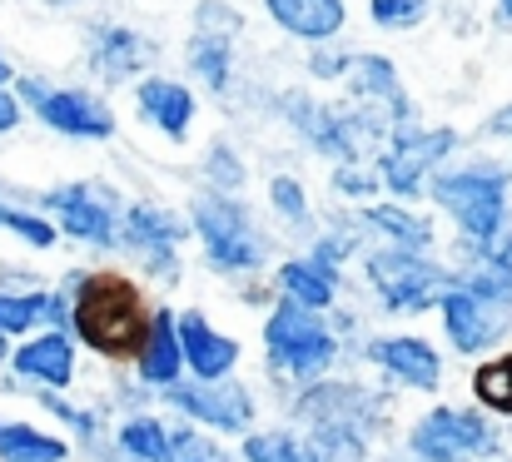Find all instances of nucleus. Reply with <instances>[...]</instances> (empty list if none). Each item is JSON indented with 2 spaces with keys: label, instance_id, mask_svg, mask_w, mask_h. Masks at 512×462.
<instances>
[{
  "label": "nucleus",
  "instance_id": "nucleus-1",
  "mask_svg": "<svg viewBox=\"0 0 512 462\" xmlns=\"http://www.w3.org/2000/svg\"><path fill=\"white\" fill-rule=\"evenodd\" d=\"M70 328L100 353V358H135L145 338V299L120 274H75L70 279Z\"/></svg>",
  "mask_w": 512,
  "mask_h": 462
},
{
  "label": "nucleus",
  "instance_id": "nucleus-2",
  "mask_svg": "<svg viewBox=\"0 0 512 462\" xmlns=\"http://www.w3.org/2000/svg\"><path fill=\"white\" fill-rule=\"evenodd\" d=\"M189 234H199L204 244V264L214 274H229V279H249L269 264V234L259 229L254 209L239 199V194H219V189H204L189 199V214H184Z\"/></svg>",
  "mask_w": 512,
  "mask_h": 462
},
{
  "label": "nucleus",
  "instance_id": "nucleus-3",
  "mask_svg": "<svg viewBox=\"0 0 512 462\" xmlns=\"http://www.w3.org/2000/svg\"><path fill=\"white\" fill-rule=\"evenodd\" d=\"M423 189H428V199L458 224V234H468L473 244L508 229L512 174H508V164H498V159L448 164V169H438Z\"/></svg>",
  "mask_w": 512,
  "mask_h": 462
},
{
  "label": "nucleus",
  "instance_id": "nucleus-4",
  "mask_svg": "<svg viewBox=\"0 0 512 462\" xmlns=\"http://www.w3.org/2000/svg\"><path fill=\"white\" fill-rule=\"evenodd\" d=\"M264 353L279 378L304 388V383L329 378V368L339 363V333L329 328L319 308H304L279 294V304L264 318Z\"/></svg>",
  "mask_w": 512,
  "mask_h": 462
},
{
  "label": "nucleus",
  "instance_id": "nucleus-5",
  "mask_svg": "<svg viewBox=\"0 0 512 462\" xmlns=\"http://www.w3.org/2000/svg\"><path fill=\"white\" fill-rule=\"evenodd\" d=\"M463 150V135L453 125H393L378 145V159H373V174H378V189L398 194V199H418L423 184Z\"/></svg>",
  "mask_w": 512,
  "mask_h": 462
},
{
  "label": "nucleus",
  "instance_id": "nucleus-6",
  "mask_svg": "<svg viewBox=\"0 0 512 462\" xmlns=\"http://www.w3.org/2000/svg\"><path fill=\"white\" fill-rule=\"evenodd\" d=\"M363 279L373 284L378 304L393 308V313L438 308V299L453 289V269H443L428 254H408V249H388V244L363 254Z\"/></svg>",
  "mask_w": 512,
  "mask_h": 462
},
{
  "label": "nucleus",
  "instance_id": "nucleus-7",
  "mask_svg": "<svg viewBox=\"0 0 512 462\" xmlns=\"http://www.w3.org/2000/svg\"><path fill=\"white\" fill-rule=\"evenodd\" d=\"M498 428L478 408H428L408 428V458L413 462H488L498 458Z\"/></svg>",
  "mask_w": 512,
  "mask_h": 462
},
{
  "label": "nucleus",
  "instance_id": "nucleus-8",
  "mask_svg": "<svg viewBox=\"0 0 512 462\" xmlns=\"http://www.w3.org/2000/svg\"><path fill=\"white\" fill-rule=\"evenodd\" d=\"M15 100L50 130V135H65V140H115V110L85 90V85H45V80H20L15 85Z\"/></svg>",
  "mask_w": 512,
  "mask_h": 462
},
{
  "label": "nucleus",
  "instance_id": "nucleus-9",
  "mask_svg": "<svg viewBox=\"0 0 512 462\" xmlns=\"http://www.w3.org/2000/svg\"><path fill=\"white\" fill-rule=\"evenodd\" d=\"M40 204L50 209L55 234H65V239H75V244H90V249H110V244H115L120 199H115L110 184H100V179L55 184V189H45Z\"/></svg>",
  "mask_w": 512,
  "mask_h": 462
},
{
  "label": "nucleus",
  "instance_id": "nucleus-10",
  "mask_svg": "<svg viewBox=\"0 0 512 462\" xmlns=\"http://www.w3.org/2000/svg\"><path fill=\"white\" fill-rule=\"evenodd\" d=\"M184 234H189L184 214H174L165 204H150V199L125 204V214L115 224V244L130 249L145 264V274H155V279H174L179 274V244H184Z\"/></svg>",
  "mask_w": 512,
  "mask_h": 462
},
{
  "label": "nucleus",
  "instance_id": "nucleus-11",
  "mask_svg": "<svg viewBox=\"0 0 512 462\" xmlns=\"http://www.w3.org/2000/svg\"><path fill=\"white\" fill-rule=\"evenodd\" d=\"M239 30H244V20L229 5H219V0H199L194 5V30L184 40V65L214 95H224L229 80H234V40H239Z\"/></svg>",
  "mask_w": 512,
  "mask_h": 462
},
{
  "label": "nucleus",
  "instance_id": "nucleus-12",
  "mask_svg": "<svg viewBox=\"0 0 512 462\" xmlns=\"http://www.w3.org/2000/svg\"><path fill=\"white\" fill-rule=\"evenodd\" d=\"M438 308H443V333H448V343H453L463 358H478V353L498 348L512 333V304L488 299V294H478V289H468V284H458V279H453V289L438 299Z\"/></svg>",
  "mask_w": 512,
  "mask_h": 462
},
{
  "label": "nucleus",
  "instance_id": "nucleus-13",
  "mask_svg": "<svg viewBox=\"0 0 512 462\" xmlns=\"http://www.w3.org/2000/svg\"><path fill=\"white\" fill-rule=\"evenodd\" d=\"M339 80L348 90L353 105L383 115L388 125H408L413 120V105H408V90L398 80V65L388 55H373V50H343L339 55Z\"/></svg>",
  "mask_w": 512,
  "mask_h": 462
},
{
  "label": "nucleus",
  "instance_id": "nucleus-14",
  "mask_svg": "<svg viewBox=\"0 0 512 462\" xmlns=\"http://www.w3.org/2000/svg\"><path fill=\"white\" fill-rule=\"evenodd\" d=\"M165 403L179 408L184 418H194L199 428H214V433H244L254 423V393L234 378H214V383H170L165 388Z\"/></svg>",
  "mask_w": 512,
  "mask_h": 462
},
{
  "label": "nucleus",
  "instance_id": "nucleus-15",
  "mask_svg": "<svg viewBox=\"0 0 512 462\" xmlns=\"http://www.w3.org/2000/svg\"><path fill=\"white\" fill-rule=\"evenodd\" d=\"M174 338H179V358H184L189 378H199V383L234 378V368H239V338L219 333L199 308L174 313Z\"/></svg>",
  "mask_w": 512,
  "mask_h": 462
},
{
  "label": "nucleus",
  "instance_id": "nucleus-16",
  "mask_svg": "<svg viewBox=\"0 0 512 462\" xmlns=\"http://www.w3.org/2000/svg\"><path fill=\"white\" fill-rule=\"evenodd\" d=\"M85 60H90V75L95 80L125 85V80H140L145 75V65L155 60V40L140 35V30H130V25H120V20H105V25L90 30Z\"/></svg>",
  "mask_w": 512,
  "mask_h": 462
},
{
  "label": "nucleus",
  "instance_id": "nucleus-17",
  "mask_svg": "<svg viewBox=\"0 0 512 462\" xmlns=\"http://www.w3.org/2000/svg\"><path fill=\"white\" fill-rule=\"evenodd\" d=\"M368 363L403 383V388H418V393H438L443 383V358L428 338H413V333H388V338H373L368 343Z\"/></svg>",
  "mask_w": 512,
  "mask_h": 462
},
{
  "label": "nucleus",
  "instance_id": "nucleus-18",
  "mask_svg": "<svg viewBox=\"0 0 512 462\" xmlns=\"http://www.w3.org/2000/svg\"><path fill=\"white\" fill-rule=\"evenodd\" d=\"M194 110H199V100H194V90L184 80H174V75H140L135 80V115L150 130H160L165 140H174V145L189 140Z\"/></svg>",
  "mask_w": 512,
  "mask_h": 462
},
{
  "label": "nucleus",
  "instance_id": "nucleus-19",
  "mask_svg": "<svg viewBox=\"0 0 512 462\" xmlns=\"http://www.w3.org/2000/svg\"><path fill=\"white\" fill-rule=\"evenodd\" d=\"M10 368H15L25 383H35V388H45V393H60V388L75 383V343H70L65 328L30 333V338H20V348L10 353Z\"/></svg>",
  "mask_w": 512,
  "mask_h": 462
},
{
  "label": "nucleus",
  "instance_id": "nucleus-20",
  "mask_svg": "<svg viewBox=\"0 0 512 462\" xmlns=\"http://www.w3.org/2000/svg\"><path fill=\"white\" fill-rule=\"evenodd\" d=\"M264 15L289 40H304V45H329L348 25V5L343 0H264Z\"/></svg>",
  "mask_w": 512,
  "mask_h": 462
},
{
  "label": "nucleus",
  "instance_id": "nucleus-21",
  "mask_svg": "<svg viewBox=\"0 0 512 462\" xmlns=\"http://www.w3.org/2000/svg\"><path fill=\"white\" fill-rule=\"evenodd\" d=\"M453 279L478 289V294H488V299L512 304V229L493 234V239H478V244L468 239V264Z\"/></svg>",
  "mask_w": 512,
  "mask_h": 462
},
{
  "label": "nucleus",
  "instance_id": "nucleus-22",
  "mask_svg": "<svg viewBox=\"0 0 512 462\" xmlns=\"http://www.w3.org/2000/svg\"><path fill=\"white\" fill-rule=\"evenodd\" d=\"M135 373H140V383H150V388H170L184 378V358H179V338H174V313H150V323H145V338H140V348H135Z\"/></svg>",
  "mask_w": 512,
  "mask_h": 462
},
{
  "label": "nucleus",
  "instance_id": "nucleus-23",
  "mask_svg": "<svg viewBox=\"0 0 512 462\" xmlns=\"http://www.w3.org/2000/svg\"><path fill=\"white\" fill-rule=\"evenodd\" d=\"M353 224L358 229H373L388 249H408V254H428L433 249V224L423 219V214H413L408 204H363L358 214H353Z\"/></svg>",
  "mask_w": 512,
  "mask_h": 462
},
{
  "label": "nucleus",
  "instance_id": "nucleus-24",
  "mask_svg": "<svg viewBox=\"0 0 512 462\" xmlns=\"http://www.w3.org/2000/svg\"><path fill=\"white\" fill-rule=\"evenodd\" d=\"M279 294L324 313V308L339 299V264H329L319 254H299V259L279 264Z\"/></svg>",
  "mask_w": 512,
  "mask_h": 462
},
{
  "label": "nucleus",
  "instance_id": "nucleus-25",
  "mask_svg": "<svg viewBox=\"0 0 512 462\" xmlns=\"http://www.w3.org/2000/svg\"><path fill=\"white\" fill-rule=\"evenodd\" d=\"M70 443L55 433H40L30 423H5L0 418V462H65Z\"/></svg>",
  "mask_w": 512,
  "mask_h": 462
},
{
  "label": "nucleus",
  "instance_id": "nucleus-26",
  "mask_svg": "<svg viewBox=\"0 0 512 462\" xmlns=\"http://www.w3.org/2000/svg\"><path fill=\"white\" fill-rule=\"evenodd\" d=\"M50 318V289H0V338H30Z\"/></svg>",
  "mask_w": 512,
  "mask_h": 462
},
{
  "label": "nucleus",
  "instance_id": "nucleus-27",
  "mask_svg": "<svg viewBox=\"0 0 512 462\" xmlns=\"http://www.w3.org/2000/svg\"><path fill=\"white\" fill-rule=\"evenodd\" d=\"M239 458L244 462H324V453L314 448V438H299L289 428H269V433H249Z\"/></svg>",
  "mask_w": 512,
  "mask_h": 462
},
{
  "label": "nucleus",
  "instance_id": "nucleus-28",
  "mask_svg": "<svg viewBox=\"0 0 512 462\" xmlns=\"http://www.w3.org/2000/svg\"><path fill=\"white\" fill-rule=\"evenodd\" d=\"M314 433V448L324 453V462H363L368 458V428H358V423H348V418H319V423H309Z\"/></svg>",
  "mask_w": 512,
  "mask_h": 462
},
{
  "label": "nucleus",
  "instance_id": "nucleus-29",
  "mask_svg": "<svg viewBox=\"0 0 512 462\" xmlns=\"http://www.w3.org/2000/svg\"><path fill=\"white\" fill-rule=\"evenodd\" d=\"M115 443H120V453L130 462H170V428L160 418H150V413L130 418Z\"/></svg>",
  "mask_w": 512,
  "mask_h": 462
},
{
  "label": "nucleus",
  "instance_id": "nucleus-30",
  "mask_svg": "<svg viewBox=\"0 0 512 462\" xmlns=\"http://www.w3.org/2000/svg\"><path fill=\"white\" fill-rule=\"evenodd\" d=\"M473 398L488 413L512 418V353H498V358H488V363L473 368Z\"/></svg>",
  "mask_w": 512,
  "mask_h": 462
},
{
  "label": "nucleus",
  "instance_id": "nucleus-31",
  "mask_svg": "<svg viewBox=\"0 0 512 462\" xmlns=\"http://www.w3.org/2000/svg\"><path fill=\"white\" fill-rule=\"evenodd\" d=\"M269 209H274L284 224H294V229H309V224H314L309 189H304V179H294V174H274V179H269Z\"/></svg>",
  "mask_w": 512,
  "mask_h": 462
},
{
  "label": "nucleus",
  "instance_id": "nucleus-32",
  "mask_svg": "<svg viewBox=\"0 0 512 462\" xmlns=\"http://www.w3.org/2000/svg\"><path fill=\"white\" fill-rule=\"evenodd\" d=\"M0 229L5 234H15L25 249H55V224L45 219V214H35V209H20V204H5L0 199Z\"/></svg>",
  "mask_w": 512,
  "mask_h": 462
},
{
  "label": "nucleus",
  "instance_id": "nucleus-33",
  "mask_svg": "<svg viewBox=\"0 0 512 462\" xmlns=\"http://www.w3.org/2000/svg\"><path fill=\"white\" fill-rule=\"evenodd\" d=\"M244 179H249V169H244V159H239V150H234L229 140H214V145L204 150V184H209V189L239 194Z\"/></svg>",
  "mask_w": 512,
  "mask_h": 462
},
{
  "label": "nucleus",
  "instance_id": "nucleus-34",
  "mask_svg": "<svg viewBox=\"0 0 512 462\" xmlns=\"http://www.w3.org/2000/svg\"><path fill=\"white\" fill-rule=\"evenodd\" d=\"M438 0H368V20L378 30H418Z\"/></svg>",
  "mask_w": 512,
  "mask_h": 462
},
{
  "label": "nucleus",
  "instance_id": "nucleus-35",
  "mask_svg": "<svg viewBox=\"0 0 512 462\" xmlns=\"http://www.w3.org/2000/svg\"><path fill=\"white\" fill-rule=\"evenodd\" d=\"M334 189H339L343 199H363V204H368V199L378 194V174H373V164H363V159H358V164H339V169H334Z\"/></svg>",
  "mask_w": 512,
  "mask_h": 462
},
{
  "label": "nucleus",
  "instance_id": "nucleus-36",
  "mask_svg": "<svg viewBox=\"0 0 512 462\" xmlns=\"http://www.w3.org/2000/svg\"><path fill=\"white\" fill-rule=\"evenodd\" d=\"M40 408H45V413H55V418H60L65 428H75L80 438H95V418H90V413H80L75 403H65L60 393H40Z\"/></svg>",
  "mask_w": 512,
  "mask_h": 462
},
{
  "label": "nucleus",
  "instance_id": "nucleus-37",
  "mask_svg": "<svg viewBox=\"0 0 512 462\" xmlns=\"http://www.w3.org/2000/svg\"><path fill=\"white\" fill-rule=\"evenodd\" d=\"M20 120H25V105L15 100V90H0V140H5V135H15V130H20Z\"/></svg>",
  "mask_w": 512,
  "mask_h": 462
},
{
  "label": "nucleus",
  "instance_id": "nucleus-38",
  "mask_svg": "<svg viewBox=\"0 0 512 462\" xmlns=\"http://www.w3.org/2000/svg\"><path fill=\"white\" fill-rule=\"evenodd\" d=\"M488 135L512 140V105H503V110H493V115H488Z\"/></svg>",
  "mask_w": 512,
  "mask_h": 462
},
{
  "label": "nucleus",
  "instance_id": "nucleus-39",
  "mask_svg": "<svg viewBox=\"0 0 512 462\" xmlns=\"http://www.w3.org/2000/svg\"><path fill=\"white\" fill-rule=\"evenodd\" d=\"M15 85V65L5 60V50H0V90H10Z\"/></svg>",
  "mask_w": 512,
  "mask_h": 462
},
{
  "label": "nucleus",
  "instance_id": "nucleus-40",
  "mask_svg": "<svg viewBox=\"0 0 512 462\" xmlns=\"http://www.w3.org/2000/svg\"><path fill=\"white\" fill-rule=\"evenodd\" d=\"M174 462H219V453H214V443H209L204 453H189V458H174Z\"/></svg>",
  "mask_w": 512,
  "mask_h": 462
},
{
  "label": "nucleus",
  "instance_id": "nucleus-41",
  "mask_svg": "<svg viewBox=\"0 0 512 462\" xmlns=\"http://www.w3.org/2000/svg\"><path fill=\"white\" fill-rule=\"evenodd\" d=\"M493 10H498V20H503V25H512V0H493Z\"/></svg>",
  "mask_w": 512,
  "mask_h": 462
}]
</instances>
